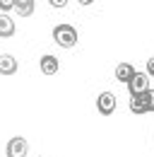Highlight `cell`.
Listing matches in <instances>:
<instances>
[{
    "mask_svg": "<svg viewBox=\"0 0 154 157\" xmlns=\"http://www.w3.org/2000/svg\"><path fill=\"white\" fill-rule=\"evenodd\" d=\"M147 90H149V78H147V73H135L133 78L128 80V92H130V97L142 94V92H147Z\"/></svg>",
    "mask_w": 154,
    "mask_h": 157,
    "instance_id": "2",
    "label": "cell"
},
{
    "mask_svg": "<svg viewBox=\"0 0 154 157\" xmlns=\"http://www.w3.org/2000/svg\"><path fill=\"white\" fill-rule=\"evenodd\" d=\"M15 73H17V60H15V56L2 53L0 56V75H15Z\"/></svg>",
    "mask_w": 154,
    "mask_h": 157,
    "instance_id": "6",
    "label": "cell"
},
{
    "mask_svg": "<svg viewBox=\"0 0 154 157\" xmlns=\"http://www.w3.org/2000/svg\"><path fill=\"white\" fill-rule=\"evenodd\" d=\"M77 2H79V5H92L94 0H77Z\"/></svg>",
    "mask_w": 154,
    "mask_h": 157,
    "instance_id": "15",
    "label": "cell"
},
{
    "mask_svg": "<svg viewBox=\"0 0 154 157\" xmlns=\"http://www.w3.org/2000/svg\"><path fill=\"white\" fill-rule=\"evenodd\" d=\"M53 41L63 48H72L77 44V29L72 24H58L53 27Z\"/></svg>",
    "mask_w": 154,
    "mask_h": 157,
    "instance_id": "1",
    "label": "cell"
},
{
    "mask_svg": "<svg viewBox=\"0 0 154 157\" xmlns=\"http://www.w3.org/2000/svg\"><path fill=\"white\" fill-rule=\"evenodd\" d=\"M15 10L19 17H31L34 15V0H15Z\"/></svg>",
    "mask_w": 154,
    "mask_h": 157,
    "instance_id": "9",
    "label": "cell"
},
{
    "mask_svg": "<svg viewBox=\"0 0 154 157\" xmlns=\"http://www.w3.org/2000/svg\"><path fill=\"white\" fill-rule=\"evenodd\" d=\"M41 73L43 75H56L58 70H60V60L56 56H51V53H46V56H41Z\"/></svg>",
    "mask_w": 154,
    "mask_h": 157,
    "instance_id": "5",
    "label": "cell"
},
{
    "mask_svg": "<svg viewBox=\"0 0 154 157\" xmlns=\"http://www.w3.org/2000/svg\"><path fill=\"white\" fill-rule=\"evenodd\" d=\"M147 78H154V56L147 60Z\"/></svg>",
    "mask_w": 154,
    "mask_h": 157,
    "instance_id": "13",
    "label": "cell"
},
{
    "mask_svg": "<svg viewBox=\"0 0 154 157\" xmlns=\"http://www.w3.org/2000/svg\"><path fill=\"white\" fill-rule=\"evenodd\" d=\"M12 7H15V0H0V10H2V12L12 10Z\"/></svg>",
    "mask_w": 154,
    "mask_h": 157,
    "instance_id": "12",
    "label": "cell"
},
{
    "mask_svg": "<svg viewBox=\"0 0 154 157\" xmlns=\"http://www.w3.org/2000/svg\"><path fill=\"white\" fill-rule=\"evenodd\" d=\"M12 34H15V22L10 20L5 12H0V36L7 39V36H12Z\"/></svg>",
    "mask_w": 154,
    "mask_h": 157,
    "instance_id": "8",
    "label": "cell"
},
{
    "mask_svg": "<svg viewBox=\"0 0 154 157\" xmlns=\"http://www.w3.org/2000/svg\"><path fill=\"white\" fill-rule=\"evenodd\" d=\"M96 109H99V114L111 116V114L116 111V94H111V92H101L99 99H96Z\"/></svg>",
    "mask_w": 154,
    "mask_h": 157,
    "instance_id": "4",
    "label": "cell"
},
{
    "mask_svg": "<svg viewBox=\"0 0 154 157\" xmlns=\"http://www.w3.org/2000/svg\"><path fill=\"white\" fill-rule=\"evenodd\" d=\"M135 73H137V70H135L130 63H120V65L116 68V80H118V82H125V85H128V80L133 78Z\"/></svg>",
    "mask_w": 154,
    "mask_h": 157,
    "instance_id": "7",
    "label": "cell"
},
{
    "mask_svg": "<svg viewBox=\"0 0 154 157\" xmlns=\"http://www.w3.org/2000/svg\"><path fill=\"white\" fill-rule=\"evenodd\" d=\"M48 2H51L53 7H65V5H68V0H48Z\"/></svg>",
    "mask_w": 154,
    "mask_h": 157,
    "instance_id": "14",
    "label": "cell"
},
{
    "mask_svg": "<svg viewBox=\"0 0 154 157\" xmlns=\"http://www.w3.org/2000/svg\"><path fill=\"white\" fill-rule=\"evenodd\" d=\"M5 152H7V157H27V152H29V143H27V138H22V136L10 138Z\"/></svg>",
    "mask_w": 154,
    "mask_h": 157,
    "instance_id": "3",
    "label": "cell"
},
{
    "mask_svg": "<svg viewBox=\"0 0 154 157\" xmlns=\"http://www.w3.org/2000/svg\"><path fill=\"white\" fill-rule=\"evenodd\" d=\"M130 111L133 114H147V101H145V92L130 97Z\"/></svg>",
    "mask_w": 154,
    "mask_h": 157,
    "instance_id": "10",
    "label": "cell"
},
{
    "mask_svg": "<svg viewBox=\"0 0 154 157\" xmlns=\"http://www.w3.org/2000/svg\"><path fill=\"white\" fill-rule=\"evenodd\" d=\"M145 101H147V114L154 111V92H152V90H147V92H145Z\"/></svg>",
    "mask_w": 154,
    "mask_h": 157,
    "instance_id": "11",
    "label": "cell"
}]
</instances>
